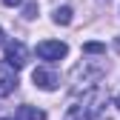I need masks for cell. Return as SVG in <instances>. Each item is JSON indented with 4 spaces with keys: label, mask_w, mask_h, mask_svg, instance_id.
I'll return each mask as SVG.
<instances>
[{
    "label": "cell",
    "mask_w": 120,
    "mask_h": 120,
    "mask_svg": "<svg viewBox=\"0 0 120 120\" xmlns=\"http://www.w3.org/2000/svg\"><path fill=\"white\" fill-rule=\"evenodd\" d=\"M100 103H103L100 89H89L74 106H69V112H66L63 120H94L97 112H100Z\"/></svg>",
    "instance_id": "1"
},
{
    "label": "cell",
    "mask_w": 120,
    "mask_h": 120,
    "mask_svg": "<svg viewBox=\"0 0 120 120\" xmlns=\"http://www.w3.org/2000/svg\"><path fill=\"white\" fill-rule=\"evenodd\" d=\"M66 54H69V46L60 43V40H43V43H37V57H43V60H63Z\"/></svg>",
    "instance_id": "2"
},
{
    "label": "cell",
    "mask_w": 120,
    "mask_h": 120,
    "mask_svg": "<svg viewBox=\"0 0 120 120\" xmlns=\"http://www.w3.org/2000/svg\"><path fill=\"white\" fill-rule=\"evenodd\" d=\"M26 57H29V52H26V46L23 43H9L6 46V57H3V63L9 66V69H23L26 66Z\"/></svg>",
    "instance_id": "3"
},
{
    "label": "cell",
    "mask_w": 120,
    "mask_h": 120,
    "mask_svg": "<svg viewBox=\"0 0 120 120\" xmlns=\"http://www.w3.org/2000/svg\"><path fill=\"white\" fill-rule=\"evenodd\" d=\"M32 80H34L37 89H43V92H54V89L60 86V77L54 71H49V69H34L32 71Z\"/></svg>",
    "instance_id": "4"
},
{
    "label": "cell",
    "mask_w": 120,
    "mask_h": 120,
    "mask_svg": "<svg viewBox=\"0 0 120 120\" xmlns=\"http://www.w3.org/2000/svg\"><path fill=\"white\" fill-rule=\"evenodd\" d=\"M14 89H17V71L9 69L6 63H0V97L11 94Z\"/></svg>",
    "instance_id": "5"
},
{
    "label": "cell",
    "mask_w": 120,
    "mask_h": 120,
    "mask_svg": "<svg viewBox=\"0 0 120 120\" xmlns=\"http://www.w3.org/2000/svg\"><path fill=\"white\" fill-rule=\"evenodd\" d=\"M57 26H69L71 23V9L69 6H60V9H54V17H52Z\"/></svg>",
    "instance_id": "6"
},
{
    "label": "cell",
    "mask_w": 120,
    "mask_h": 120,
    "mask_svg": "<svg viewBox=\"0 0 120 120\" xmlns=\"http://www.w3.org/2000/svg\"><path fill=\"white\" fill-rule=\"evenodd\" d=\"M20 117H26V120H46V112L32 109V106H20Z\"/></svg>",
    "instance_id": "7"
},
{
    "label": "cell",
    "mask_w": 120,
    "mask_h": 120,
    "mask_svg": "<svg viewBox=\"0 0 120 120\" xmlns=\"http://www.w3.org/2000/svg\"><path fill=\"white\" fill-rule=\"evenodd\" d=\"M83 52H86V54H103V52H106V46H103V43H86Z\"/></svg>",
    "instance_id": "8"
},
{
    "label": "cell",
    "mask_w": 120,
    "mask_h": 120,
    "mask_svg": "<svg viewBox=\"0 0 120 120\" xmlns=\"http://www.w3.org/2000/svg\"><path fill=\"white\" fill-rule=\"evenodd\" d=\"M34 11H37V3H29V6H26V11H23V17H26V20H32V17H37Z\"/></svg>",
    "instance_id": "9"
},
{
    "label": "cell",
    "mask_w": 120,
    "mask_h": 120,
    "mask_svg": "<svg viewBox=\"0 0 120 120\" xmlns=\"http://www.w3.org/2000/svg\"><path fill=\"white\" fill-rule=\"evenodd\" d=\"M3 6H20V0H3Z\"/></svg>",
    "instance_id": "10"
},
{
    "label": "cell",
    "mask_w": 120,
    "mask_h": 120,
    "mask_svg": "<svg viewBox=\"0 0 120 120\" xmlns=\"http://www.w3.org/2000/svg\"><path fill=\"white\" fill-rule=\"evenodd\" d=\"M114 49H117V52H120V37H117V40H114Z\"/></svg>",
    "instance_id": "11"
},
{
    "label": "cell",
    "mask_w": 120,
    "mask_h": 120,
    "mask_svg": "<svg viewBox=\"0 0 120 120\" xmlns=\"http://www.w3.org/2000/svg\"><path fill=\"white\" fill-rule=\"evenodd\" d=\"M114 106H117V109H120V94H117V97H114Z\"/></svg>",
    "instance_id": "12"
},
{
    "label": "cell",
    "mask_w": 120,
    "mask_h": 120,
    "mask_svg": "<svg viewBox=\"0 0 120 120\" xmlns=\"http://www.w3.org/2000/svg\"><path fill=\"white\" fill-rule=\"evenodd\" d=\"M0 46H3V29H0Z\"/></svg>",
    "instance_id": "13"
},
{
    "label": "cell",
    "mask_w": 120,
    "mask_h": 120,
    "mask_svg": "<svg viewBox=\"0 0 120 120\" xmlns=\"http://www.w3.org/2000/svg\"><path fill=\"white\" fill-rule=\"evenodd\" d=\"M0 120H14V117H0Z\"/></svg>",
    "instance_id": "14"
}]
</instances>
